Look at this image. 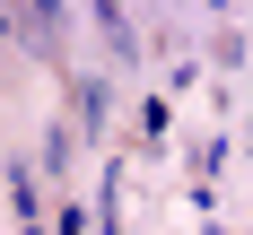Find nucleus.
<instances>
[{
    "label": "nucleus",
    "instance_id": "obj_1",
    "mask_svg": "<svg viewBox=\"0 0 253 235\" xmlns=\"http://www.w3.org/2000/svg\"><path fill=\"white\" fill-rule=\"evenodd\" d=\"M79 122H87V131H105V122H114V78H79Z\"/></svg>",
    "mask_w": 253,
    "mask_h": 235
},
{
    "label": "nucleus",
    "instance_id": "obj_2",
    "mask_svg": "<svg viewBox=\"0 0 253 235\" xmlns=\"http://www.w3.org/2000/svg\"><path fill=\"white\" fill-rule=\"evenodd\" d=\"M9 209H18V227L44 218V192H35V174H26V157H9Z\"/></svg>",
    "mask_w": 253,
    "mask_h": 235
},
{
    "label": "nucleus",
    "instance_id": "obj_3",
    "mask_svg": "<svg viewBox=\"0 0 253 235\" xmlns=\"http://www.w3.org/2000/svg\"><path fill=\"white\" fill-rule=\"evenodd\" d=\"M166 131H175V113H166V96H149L140 104V139H166Z\"/></svg>",
    "mask_w": 253,
    "mask_h": 235
},
{
    "label": "nucleus",
    "instance_id": "obj_4",
    "mask_svg": "<svg viewBox=\"0 0 253 235\" xmlns=\"http://www.w3.org/2000/svg\"><path fill=\"white\" fill-rule=\"evenodd\" d=\"M52 235H87V218H79V209H61V227H52Z\"/></svg>",
    "mask_w": 253,
    "mask_h": 235
}]
</instances>
